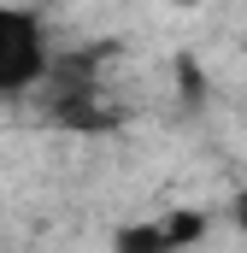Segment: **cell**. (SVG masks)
Masks as SVG:
<instances>
[{"mask_svg": "<svg viewBox=\"0 0 247 253\" xmlns=\"http://www.w3.org/2000/svg\"><path fill=\"white\" fill-rule=\"evenodd\" d=\"M47 71H53V47H47L41 18L0 6V94H24L47 83Z\"/></svg>", "mask_w": 247, "mask_h": 253, "instance_id": "cell-1", "label": "cell"}, {"mask_svg": "<svg viewBox=\"0 0 247 253\" xmlns=\"http://www.w3.org/2000/svg\"><path fill=\"white\" fill-rule=\"evenodd\" d=\"M118 253H177V248H171L165 224H129L118 236Z\"/></svg>", "mask_w": 247, "mask_h": 253, "instance_id": "cell-2", "label": "cell"}, {"mask_svg": "<svg viewBox=\"0 0 247 253\" xmlns=\"http://www.w3.org/2000/svg\"><path fill=\"white\" fill-rule=\"evenodd\" d=\"M236 224H242V230H247V189L236 194Z\"/></svg>", "mask_w": 247, "mask_h": 253, "instance_id": "cell-3", "label": "cell"}]
</instances>
